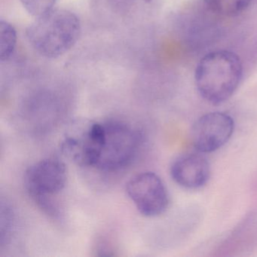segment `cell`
I'll list each match as a JSON object with an SVG mask.
<instances>
[{
	"label": "cell",
	"instance_id": "obj_1",
	"mask_svg": "<svg viewBox=\"0 0 257 257\" xmlns=\"http://www.w3.org/2000/svg\"><path fill=\"white\" fill-rule=\"evenodd\" d=\"M80 33V21L74 13L53 10L36 19L27 30V37L39 55L56 58L74 46Z\"/></svg>",
	"mask_w": 257,
	"mask_h": 257
},
{
	"label": "cell",
	"instance_id": "obj_2",
	"mask_svg": "<svg viewBox=\"0 0 257 257\" xmlns=\"http://www.w3.org/2000/svg\"><path fill=\"white\" fill-rule=\"evenodd\" d=\"M241 77L240 58L228 51L207 54L195 70V84L198 92L213 104L230 98L238 87Z\"/></svg>",
	"mask_w": 257,
	"mask_h": 257
},
{
	"label": "cell",
	"instance_id": "obj_3",
	"mask_svg": "<svg viewBox=\"0 0 257 257\" xmlns=\"http://www.w3.org/2000/svg\"><path fill=\"white\" fill-rule=\"evenodd\" d=\"M104 138L94 168L106 173L127 168L136 157L141 135L132 124L121 120L104 121Z\"/></svg>",
	"mask_w": 257,
	"mask_h": 257
},
{
	"label": "cell",
	"instance_id": "obj_4",
	"mask_svg": "<svg viewBox=\"0 0 257 257\" xmlns=\"http://www.w3.org/2000/svg\"><path fill=\"white\" fill-rule=\"evenodd\" d=\"M67 168L59 159L49 158L31 165L25 174V186L31 198L48 214L56 215L51 198L65 187Z\"/></svg>",
	"mask_w": 257,
	"mask_h": 257
},
{
	"label": "cell",
	"instance_id": "obj_5",
	"mask_svg": "<svg viewBox=\"0 0 257 257\" xmlns=\"http://www.w3.org/2000/svg\"><path fill=\"white\" fill-rule=\"evenodd\" d=\"M104 138L103 122H90L70 130L61 144L63 153L81 167L94 168Z\"/></svg>",
	"mask_w": 257,
	"mask_h": 257
},
{
	"label": "cell",
	"instance_id": "obj_6",
	"mask_svg": "<svg viewBox=\"0 0 257 257\" xmlns=\"http://www.w3.org/2000/svg\"><path fill=\"white\" fill-rule=\"evenodd\" d=\"M126 191L138 211L154 217L165 213L169 205L168 191L160 177L153 172H142L129 180Z\"/></svg>",
	"mask_w": 257,
	"mask_h": 257
},
{
	"label": "cell",
	"instance_id": "obj_7",
	"mask_svg": "<svg viewBox=\"0 0 257 257\" xmlns=\"http://www.w3.org/2000/svg\"><path fill=\"white\" fill-rule=\"evenodd\" d=\"M234 128V120L228 114L220 112L206 114L192 126V145L198 153L216 151L228 142Z\"/></svg>",
	"mask_w": 257,
	"mask_h": 257
},
{
	"label": "cell",
	"instance_id": "obj_8",
	"mask_svg": "<svg viewBox=\"0 0 257 257\" xmlns=\"http://www.w3.org/2000/svg\"><path fill=\"white\" fill-rule=\"evenodd\" d=\"M171 174L179 186L188 189H198L210 178V163L205 156L199 153H186L173 162Z\"/></svg>",
	"mask_w": 257,
	"mask_h": 257
},
{
	"label": "cell",
	"instance_id": "obj_9",
	"mask_svg": "<svg viewBox=\"0 0 257 257\" xmlns=\"http://www.w3.org/2000/svg\"><path fill=\"white\" fill-rule=\"evenodd\" d=\"M213 13L225 17H234L244 12L252 0H204Z\"/></svg>",
	"mask_w": 257,
	"mask_h": 257
},
{
	"label": "cell",
	"instance_id": "obj_10",
	"mask_svg": "<svg viewBox=\"0 0 257 257\" xmlns=\"http://www.w3.org/2000/svg\"><path fill=\"white\" fill-rule=\"evenodd\" d=\"M17 43L14 27L5 21L0 22V60L8 61L13 56Z\"/></svg>",
	"mask_w": 257,
	"mask_h": 257
},
{
	"label": "cell",
	"instance_id": "obj_11",
	"mask_svg": "<svg viewBox=\"0 0 257 257\" xmlns=\"http://www.w3.org/2000/svg\"><path fill=\"white\" fill-rule=\"evenodd\" d=\"M56 1L57 0H21L25 10L36 19L53 10Z\"/></svg>",
	"mask_w": 257,
	"mask_h": 257
}]
</instances>
